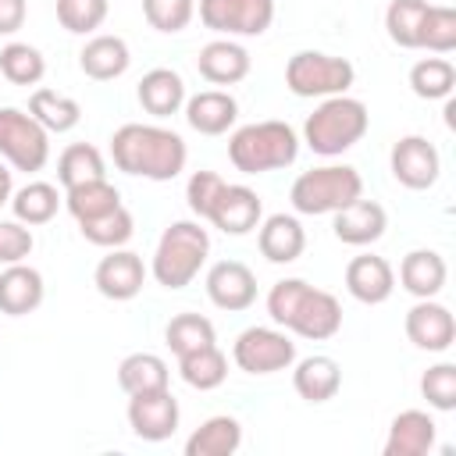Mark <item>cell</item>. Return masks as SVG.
Here are the masks:
<instances>
[{
	"label": "cell",
	"instance_id": "cell-1",
	"mask_svg": "<svg viewBox=\"0 0 456 456\" xmlns=\"http://www.w3.org/2000/svg\"><path fill=\"white\" fill-rule=\"evenodd\" d=\"M110 153L125 175H142L153 182H167L185 167L182 135L157 125H121L110 139Z\"/></svg>",
	"mask_w": 456,
	"mask_h": 456
},
{
	"label": "cell",
	"instance_id": "cell-2",
	"mask_svg": "<svg viewBox=\"0 0 456 456\" xmlns=\"http://www.w3.org/2000/svg\"><path fill=\"white\" fill-rule=\"evenodd\" d=\"M299 139L292 132V125L285 121H253L242 125L232 142H228V157L239 171L246 175H260V171H274V167H289L296 160Z\"/></svg>",
	"mask_w": 456,
	"mask_h": 456
},
{
	"label": "cell",
	"instance_id": "cell-3",
	"mask_svg": "<svg viewBox=\"0 0 456 456\" xmlns=\"http://www.w3.org/2000/svg\"><path fill=\"white\" fill-rule=\"evenodd\" d=\"M306 142L321 157H335L363 139L367 132V107L346 93L328 96L310 118H306Z\"/></svg>",
	"mask_w": 456,
	"mask_h": 456
},
{
	"label": "cell",
	"instance_id": "cell-4",
	"mask_svg": "<svg viewBox=\"0 0 456 456\" xmlns=\"http://www.w3.org/2000/svg\"><path fill=\"white\" fill-rule=\"evenodd\" d=\"M210 249V235L207 228H200L196 221H175L171 228H164L160 242H157V256H153V278L164 289H182L196 278L200 264L207 260Z\"/></svg>",
	"mask_w": 456,
	"mask_h": 456
},
{
	"label": "cell",
	"instance_id": "cell-5",
	"mask_svg": "<svg viewBox=\"0 0 456 456\" xmlns=\"http://www.w3.org/2000/svg\"><path fill=\"white\" fill-rule=\"evenodd\" d=\"M356 196H363V178L356 167H314L303 171L292 182V207L299 214H328V210H342L346 203H353Z\"/></svg>",
	"mask_w": 456,
	"mask_h": 456
},
{
	"label": "cell",
	"instance_id": "cell-6",
	"mask_svg": "<svg viewBox=\"0 0 456 456\" xmlns=\"http://www.w3.org/2000/svg\"><path fill=\"white\" fill-rule=\"evenodd\" d=\"M353 78L356 68L346 57H331L317 50H303L285 64V86L296 96H338L353 86Z\"/></svg>",
	"mask_w": 456,
	"mask_h": 456
},
{
	"label": "cell",
	"instance_id": "cell-7",
	"mask_svg": "<svg viewBox=\"0 0 456 456\" xmlns=\"http://www.w3.org/2000/svg\"><path fill=\"white\" fill-rule=\"evenodd\" d=\"M0 157L18 171H39L50 157L46 128L14 107H0Z\"/></svg>",
	"mask_w": 456,
	"mask_h": 456
},
{
	"label": "cell",
	"instance_id": "cell-8",
	"mask_svg": "<svg viewBox=\"0 0 456 456\" xmlns=\"http://www.w3.org/2000/svg\"><path fill=\"white\" fill-rule=\"evenodd\" d=\"M200 21L214 32L260 36L274 21V0H200Z\"/></svg>",
	"mask_w": 456,
	"mask_h": 456
},
{
	"label": "cell",
	"instance_id": "cell-9",
	"mask_svg": "<svg viewBox=\"0 0 456 456\" xmlns=\"http://www.w3.org/2000/svg\"><path fill=\"white\" fill-rule=\"evenodd\" d=\"M232 353L246 374H274L296 360V346L274 328H246Z\"/></svg>",
	"mask_w": 456,
	"mask_h": 456
},
{
	"label": "cell",
	"instance_id": "cell-10",
	"mask_svg": "<svg viewBox=\"0 0 456 456\" xmlns=\"http://www.w3.org/2000/svg\"><path fill=\"white\" fill-rule=\"evenodd\" d=\"M128 424L146 442H164L178 428V399L167 388L139 392L128 399Z\"/></svg>",
	"mask_w": 456,
	"mask_h": 456
},
{
	"label": "cell",
	"instance_id": "cell-11",
	"mask_svg": "<svg viewBox=\"0 0 456 456\" xmlns=\"http://www.w3.org/2000/svg\"><path fill=\"white\" fill-rule=\"evenodd\" d=\"M438 171H442L438 150L424 135H403L392 146V175L406 189H431L438 182Z\"/></svg>",
	"mask_w": 456,
	"mask_h": 456
},
{
	"label": "cell",
	"instance_id": "cell-12",
	"mask_svg": "<svg viewBox=\"0 0 456 456\" xmlns=\"http://www.w3.org/2000/svg\"><path fill=\"white\" fill-rule=\"evenodd\" d=\"M338 324H342V306H338V299H335L331 292H324V289L306 285L285 328H292V331L303 335V338H331V335L338 331Z\"/></svg>",
	"mask_w": 456,
	"mask_h": 456
},
{
	"label": "cell",
	"instance_id": "cell-13",
	"mask_svg": "<svg viewBox=\"0 0 456 456\" xmlns=\"http://www.w3.org/2000/svg\"><path fill=\"white\" fill-rule=\"evenodd\" d=\"M260 214H264V203L253 189L224 182V189L217 192L207 221H214V228H221L224 235H246L260 224Z\"/></svg>",
	"mask_w": 456,
	"mask_h": 456
},
{
	"label": "cell",
	"instance_id": "cell-14",
	"mask_svg": "<svg viewBox=\"0 0 456 456\" xmlns=\"http://www.w3.org/2000/svg\"><path fill=\"white\" fill-rule=\"evenodd\" d=\"M207 296L221 310H246L256 299V274L242 260H221L207 274Z\"/></svg>",
	"mask_w": 456,
	"mask_h": 456
},
{
	"label": "cell",
	"instance_id": "cell-15",
	"mask_svg": "<svg viewBox=\"0 0 456 456\" xmlns=\"http://www.w3.org/2000/svg\"><path fill=\"white\" fill-rule=\"evenodd\" d=\"M406 335L417 349H428V353H442L452 346L456 338V321L452 314L442 306V303H431V299H420L417 306H410L406 314Z\"/></svg>",
	"mask_w": 456,
	"mask_h": 456
},
{
	"label": "cell",
	"instance_id": "cell-16",
	"mask_svg": "<svg viewBox=\"0 0 456 456\" xmlns=\"http://www.w3.org/2000/svg\"><path fill=\"white\" fill-rule=\"evenodd\" d=\"M385 207L374 203V200H363L356 196L353 203H346L342 210H335V235L349 246H370L385 235Z\"/></svg>",
	"mask_w": 456,
	"mask_h": 456
},
{
	"label": "cell",
	"instance_id": "cell-17",
	"mask_svg": "<svg viewBox=\"0 0 456 456\" xmlns=\"http://www.w3.org/2000/svg\"><path fill=\"white\" fill-rule=\"evenodd\" d=\"M142 281H146V267L128 249H114L110 256H103L96 264V289L107 299H132V296H139Z\"/></svg>",
	"mask_w": 456,
	"mask_h": 456
},
{
	"label": "cell",
	"instance_id": "cell-18",
	"mask_svg": "<svg viewBox=\"0 0 456 456\" xmlns=\"http://www.w3.org/2000/svg\"><path fill=\"white\" fill-rule=\"evenodd\" d=\"M392 285H395V274L388 267L385 256H374V253H363V256H353L349 267H346V289L360 299V303H381L392 296Z\"/></svg>",
	"mask_w": 456,
	"mask_h": 456
},
{
	"label": "cell",
	"instance_id": "cell-19",
	"mask_svg": "<svg viewBox=\"0 0 456 456\" xmlns=\"http://www.w3.org/2000/svg\"><path fill=\"white\" fill-rule=\"evenodd\" d=\"M39 303H43V274L21 260L11 264L0 274V314L21 317V314H32Z\"/></svg>",
	"mask_w": 456,
	"mask_h": 456
},
{
	"label": "cell",
	"instance_id": "cell-20",
	"mask_svg": "<svg viewBox=\"0 0 456 456\" xmlns=\"http://www.w3.org/2000/svg\"><path fill=\"white\" fill-rule=\"evenodd\" d=\"M196 68H200V75L207 82L232 86V82H239V78L249 75V53L239 43H232V39H214V43H207L200 50Z\"/></svg>",
	"mask_w": 456,
	"mask_h": 456
},
{
	"label": "cell",
	"instance_id": "cell-21",
	"mask_svg": "<svg viewBox=\"0 0 456 456\" xmlns=\"http://www.w3.org/2000/svg\"><path fill=\"white\" fill-rule=\"evenodd\" d=\"M435 445V420L424 410H403L385 442V456H424Z\"/></svg>",
	"mask_w": 456,
	"mask_h": 456
},
{
	"label": "cell",
	"instance_id": "cell-22",
	"mask_svg": "<svg viewBox=\"0 0 456 456\" xmlns=\"http://www.w3.org/2000/svg\"><path fill=\"white\" fill-rule=\"evenodd\" d=\"M185 118H189V125H192L196 132H203V135H221V132H228L232 121L239 118V103H235V96H228V93H221V89H203V93H196V96L189 100Z\"/></svg>",
	"mask_w": 456,
	"mask_h": 456
},
{
	"label": "cell",
	"instance_id": "cell-23",
	"mask_svg": "<svg viewBox=\"0 0 456 456\" xmlns=\"http://www.w3.org/2000/svg\"><path fill=\"white\" fill-rule=\"evenodd\" d=\"M445 260L435 253V249H413L403 256V267H399V281L406 292H413L417 299H431L435 292H442L445 285Z\"/></svg>",
	"mask_w": 456,
	"mask_h": 456
},
{
	"label": "cell",
	"instance_id": "cell-24",
	"mask_svg": "<svg viewBox=\"0 0 456 456\" xmlns=\"http://www.w3.org/2000/svg\"><path fill=\"white\" fill-rule=\"evenodd\" d=\"M185 100V86H182V75L171 71V68H153L139 78V103L146 114H157V118H167L182 107Z\"/></svg>",
	"mask_w": 456,
	"mask_h": 456
},
{
	"label": "cell",
	"instance_id": "cell-25",
	"mask_svg": "<svg viewBox=\"0 0 456 456\" xmlns=\"http://www.w3.org/2000/svg\"><path fill=\"white\" fill-rule=\"evenodd\" d=\"M128 46H125V39L121 36H93L86 46H82V53H78V64H82V71L89 75V78H96V82H107V78H118L125 68H128Z\"/></svg>",
	"mask_w": 456,
	"mask_h": 456
},
{
	"label": "cell",
	"instance_id": "cell-26",
	"mask_svg": "<svg viewBox=\"0 0 456 456\" xmlns=\"http://www.w3.org/2000/svg\"><path fill=\"white\" fill-rule=\"evenodd\" d=\"M306 246V235H303V224L289 214H271L260 228V253L271 260V264H289L303 253Z\"/></svg>",
	"mask_w": 456,
	"mask_h": 456
},
{
	"label": "cell",
	"instance_id": "cell-27",
	"mask_svg": "<svg viewBox=\"0 0 456 456\" xmlns=\"http://www.w3.org/2000/svg\"><path fill=\"white\" fill-rule=\"evenodd\" d=\"M292 385L306 403H328L342 385V370L331 356H306V360H299Z\"/></svg>",
	"mask_w": 456,
	"mask_h": 456
},
{
	"label": "cell",
	"instance_id": "cell-28",
	"mask_svg": "<svg viewBox=\"0 0 456 456\" xmlns=\"http://www.w3.org/2000/svg\"><path fill=\"white\" fill-rule=\"evenodd\" d=\"M239 442H242V428H239V420L221 413V417L203 420V424L189 435V442H185V456H232V452L239 449Z\"/></svg>",
	"mask_w": 456,
	"mask_h": 456
},
{
	"label": "cell",
	"instance_id": "cell-29",
	"mask_svg": "<svg viewBox=\"0 0 456 456\" xmlns=\"http://www.w3.org/2000/svg\"><path fill=\"white\" fill-rule=\"evenodd\" d=\"M118 381L128 395L167 388V363L157 353H128L118 367Z\"/></svg>",
	"mask_w": 456,
	"mask_h": 456
},
{
	"label": "cell",
	"instance_id": "cell-30",
	"mask_svg": "<svg viewBox=\"0 0 456 456\" xmlns=\"http://www.w3.org/2000/svg\"><path fill=\"white\" fill-rule=\"evenodd\" d=\"M178 370H182L185 385L207 392V388H217V385L224 381V374H228V360H224V353L210 342V346H200V349L178 356Z\"/></svg>",
	"mask_w": 456,
	"mask_h": 456
},
{
	"label": "cell",
	"instance_id": "cell-31",
	"mask_svg": "<svg viewBox=\"0 0 456 456\" xmlns=\"http://www.w3.org/2000/svg\"><path fill=\"white\" fill-rule=\"evenodd\" d=\"M28 114L46 128V132H68L78 125L82 107L71 96H61L57 89H36L28 100Z\"/></svg>",
	"mask_w": 456,
	"mask_h": 456
},
{
	"label": "cell",
	"instance_id": "cell-32",
	"mask_svg": "<svg viewBox=\"0 0 456 456\" xmlns=\"http://www.w3.org/2000/svg\"><path fill=\"white\" fill-rule=\"evenodd\" d=\"M428 14V0H392L385 11V28L388 39L403 50H417L420 46V25Z\"/></svg>",
	"mask_w": 456,
	"mask_h": 456
},
{
	"label": "cell",
	"instance_id": "cell-33",
	"mask_svg": "<svg viewBox=\"0 0 456 456\" xmlns=\"http://www.w3.org/2000/svg\"><path fill=\"white\" fill-rule=\"evenodd\" d=\"M118 203H121V196H118V189L107 178H93V182H82V185L68 189V210H71L75 221L100 217V214L114 210Z\"/></svg>",
	"mask_w": 456,
	"mask_h": 456
},
{
	"label": "cell",
	"instance_id": "cell-34",
	"mask_svg": "<svg viewBox=\"0 0 456 456\" xmlns=\"http://www.w3.org/2000/svg\"><path fill=\"white\" fill-rule=\"evenodd\" d=\"M410 86L420 100H449L456 86V68L445 57H424L410 68Z\"/></svg>",
	"mask_w": 456,
	"mask_h": 456
},
{
	"label": "cell",
	"instance_id": "cell-35",
	"mask_svg": "<svg viewBox=\"0 0 456 456\" xmlns=\"http://www.w3.org/2000/svg\"><path fill=\"white\" fill-rule=\"evenodd\" d=\"M57 178L64 182V189L71 185H82V182H93V178H103V157L93 142H71L61 160H57Z\"/></svg>",
	"mask_w": 456,
	"mask_h": 456
},
{
	"label": "cell",
	"instance_id": "cell-36",
	"mask_svg": "<svg viewBox=\"0 0 456 456\" xmlns=\"http://www.w3.org/2000/svg\"><path fill=\"white\" fill-rule=\"evenodd\" d=\"M43 71H46V61L28 43H7L0 50V75L7 82H14V86H36L43 78Z\"/></svg>",
	"mask_w": 456,
	"mask_h": 456
},
{
	"label": "cell",
	"instance_id": "cell-37",
	"mask_svg": "<svg viewBox=\"0 0 456 456\" xmlns=\"http://www.w3.org/2000/svg\"><path fill=\"white\" fill-rule=\"evenodd\" d=\"M57 203H61V196H57V189L50 182H28L11 200L18 221H25V224H46L57 214Z\"/></svg>",
	"mask_w": 456,
	"mask_h": 456
},
{
	"label": "cell",
	"instance_id": "cell-38",
	"mask_svg": "<svg viewBox=\"0 0 456 456\" xmlns=\"http://www.w3.org/2000/svg\"><path fill=\"white\" fill-rule=\"evenodd\" d=\"M164 338H167V346H171L175 356H185V353L214 342V324L203 314H178V317L167 321Z\"/></svg>",
	"mask_w": 456,
	"mask_h": 456
},
{
	"label": "cell",
	"instance_id": "cell-39",
	"mask_svg": "<svg viewBox=\"0 0 456 456\" xmlns=\"http://www.w3.org/2000/svg\"><path fill=\"white\" fill-rule=\"evenodd\" d=\"M82 235L93 242V246H121L132 239V214L118 203L114 210L100 214V217H89V221H78Z\"/></svg>",
	"mask_w": 456,
	"mask_h": 456
},
{
	"label": "cell",
	"instance_id": "cell-40",
	"mask_svg": "<svg viewBox=\"0 0 456 456\" xmlns=\"http://www.w3.org/2000/svg\"><path fill=\"white\" fill-rule=\"evenodd\" d=\"M420 46H428L435 53H449L456 46V11L452 7L428 4L424 25H420Z\"/></svg>",
	"mask_w": 456,
	"mask_h": 456
},
{
	"label": "cell",
	"instance_id": "cell-41",
	"mask_svg": "<svg viewBox=\"0 0 456 456\" xmlns=\"http://www.w3.org/2000/svg\"><path fill=\"white\" fill-rule=\"evenodd\" d=\"M107 18V0H57V21L68 28V32H93L100 28Z\"/></svg>",
	"mask_w": 456,
	"mask_h": 456
},
{
	"label": "cell",
	"instance_id": "cell-42",
	"mask_svg": "<svg viewBox=\"0 0 456 456\" xmlns=\"http://www.w3.org/2000/svg\"><path fill=\"white\" fill-rule=\"evenodd\" d=\"M192 0H142V14L157 32H182L192 21Z\"/></svg>",
	"mask_w": 456,
	"mask_h": 456
},
{
	"label": "cell",
	"instance_id": "cell-43",
	"mask_svg": "<svg viewBox=\"0 0 456 456\" xmlns=\"http://www.w3.org/2000/svg\"><path fill=\"white\" fill-rule=\"evenodd\" d=\"M420 392L435 410H452L456 406V367L452 363L428 367L420 378Z\"/></svg>",
	"mask_w": 456,
	"mask_h": 456
},
{
	"label": "cell",
	"instance_id": "cell-44",
	"mask_svg": "<svg viewBox=\"0 0 456 456\" xmlns=\"http://www.w3.org/2000/svg\"><path fill=\"white\" fill-rule=\"evenodd\" d=\"M221 189H224V178H221L217 171H196V175L189 178V185H185L189 210H192V214H200V217H207Z\"/></svg>",
	"mask_w": 456,
	"mask_h": 456
},
{
	"label": "cell",
	"instance_id": "cell-45",
	"mask_svg": "<svg viewBox=\"0 0 456 456\" xmlns=\"http://www.w3.org/2000/svg\"><path fill=\"white\" fill-rule=\"evenodd\" d=\"M303 289H306L303 278H285V281H278V285L267 292V314H271L278 324H289V317H292V310H296Z\"/></svg>",
	"mask_w": 456,
	"mask_h": 456
},
{
	"label": "cell",
	"instance_id": "cell-46",
	"mask_svg": "<svg viewBox=\"0 0 456 456\" xmlns=\"http://www.w3.org/2000/svg\"><path fill=\"white\" fill-rule=\"evenodd\" d=\"M32 253V232L14 224V221H0V260L4 264H18Z\"/></svg>",
	"mask_w": 456,
	"mask_h": 456
},
{
	"label": "cell",
	"instance_id": "cell-47",
	"mask_svg": "<svg viewBox=\"0 0 456 456\" xmlns=\"http://www.w3.org/2000/svg\"><path fill=\"white\" fill-rule=\"evenodd\" d=\"M25 0H0V36L4 32H18L25 25Z\"/></svg>",
	"mask_w": 456,
	"mask_h": 456
},
{
	"label": "cell",
	"instance_id": "cell-48",
	"mask_svg": "<svg viewBox=\"0 0 456 456\" xmlns=\"http://www.w3.org/2000/svg\"><path fill=\"white\" fill-rule=\"evenodd\" d=\"M7 196H11V171H7V164L0 160V203H7Z\"/></svg>",
	"mask_w": 456,
	"mask_h": 456
},
{
	"label": "cell",
	"instance_id": "cell-49",
	"mask_svg": "<svg viewBox=\"0 0 456 456\" xmlns=\"http://www.w3.org/2000/svg\"><path fill=\"white\" fill-rule=\"evenodd\" d=\"M445 125H456V103L452 100L445 103Z\"/></svg>",
	"mask_w": 456,
	"mask_h": 456
}]
</instances>
